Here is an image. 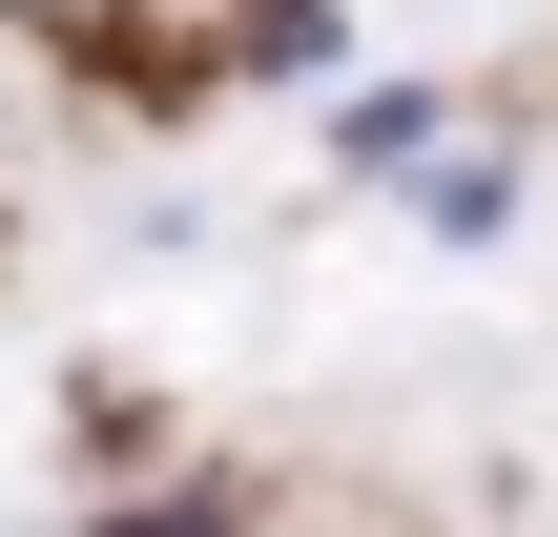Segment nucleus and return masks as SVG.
<instances>
[{"label":"nucleus","mask_w":558,"mask_h":537,"mask_svg":"<svg viewBox=\"0 0 558 537\" xmlns=\"http://www.w3.org/2000/svg\"><path fill=\"white\" fill-rule=\"evenodd\" d=\"M393 207H414L435 248H518V145H435V166H414Z\"/></svg>","instance_id":"obj_2"},{"label":"nucleus","mask_w":558,"mask_h":537,"mask_svg":"<svg viewBox=\"0 0 558 537\" xmlns=\"http://www.w3.org/2000/svg\"><path fill=\"white\" fill-rule=\"evenodd\" d=\"M435 145H456V83H435V62H393V83L331 103V186H414Z\"/></svg>","instance_id":"obj_1"}]
</instances>
